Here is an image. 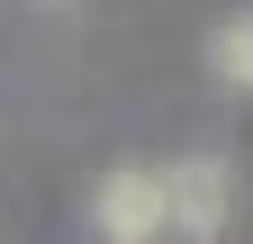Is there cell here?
<instances>
[{
  "label": "cell",
  "instance_id": "obj_1",
  "mask_svg": "<svg viewBox=\"0 0 253 244\" xmlns=\"http://www.w3.org/2000/svg\"><path fill=\"white\" fill-rule=\"evenodd\" d=\"M100 226H109L118 244L163 235V226H172V181H163V172H109V181H100Z\"/></svg>",
  "mask_w": 253,
  "mask_h": 244
},
{
  "label": "cell",
  "instance_id": "obj_2",
  "mask_svg": "<svg viewBox=\"0 0 253 244\" xmlns=\"http://www.w3.org/2000/svg\"><path fill=\"white\" fill-rule=\"evenodd\" d=\"M163 181H172V226H181L190 244H208L217 226H226V163H217V154H190V163H172Z\"/></svg>",
  "mask_w": 253,
  "mask_h": 244
},
{
  "label": "cell",
  "instance_id": "obj_3",
  "mask_svg": "<svg viewBox=\"0 0 253 244\" xmlns=\"http://www.w3.org/2000/svg\"><path fill=\"white\" fill-rule=\"evenodd\" d=\"M208 64H217V81L226 90H253V18H226L208 37Z\"/></svg>",
  "mask_w": 253,
  "mask_h": 244
}]
</instances>
